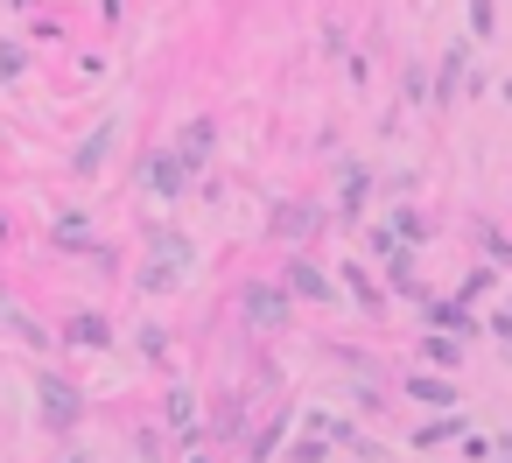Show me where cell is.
<instances>
[{
  "label": "cell",
  "mask_w": 512,
  "mask_h": 463,
  "mask_svg": "<svg viewBox=\"0 0 512 463\" xmlns=\"http://www.w3.org/2000/svg\"><path fill=\"white\" fill-rule=\"evenodd\" d=\"M36 393H43V414H50L57 428H71V421L85 414V407H78V386H64V379H50V372L36 379Z\"/></svg>",
  "instance_id": "obj_2"
},
{
  "label": "cell",
  "mask_w": 512,
  "mask_h": 463,
  "mask_svg": "<svg viewBox=\"0 0 512 463\" xmlns=\"http://www.w3.org/2000/svg\"><path fill=\"white\" fill-rule=\"evenodd\" d=\"M197 463H204V456H197Z\"/></svg>",
  "instance_id": "obj_17"
},
{
  "label": "cell",
  "mask_w": 512,
  "mask_h": 463,
  "mask_svg": "<svg viewBox=\"0 0 512 463\" xmlns=\"http://www.w3.org/2000/svg\"><path fill=\"white\" fill-rule=\"evenodd\" d=\"M288 288H295V295H309V302H330V281H323V274H316L302 253L288 260Z\"/></svg>",
  "instance_id": "obj_6"
},
{
  "label": "cell",
  "mask_w": 512,
  "mask_h": 463,
  "mask_svg": "<svg viewBox=\"0 0 512 463\" xmlns=\"http://www.w3.org/2000/svg\"><path fill=\"white\" fill-rule=\"evenodd\" d=\"M337 183H344V190H337V197H344V211H358V204H365V190H372L358 162H344V169H337Z\"/></svg>",
  "instance_id": "obj_8"
},
{
  "label": "cell",
  "mask_w": 512,
  "mask_h": 463,
  "mask_svg": "<svg viewBox=\"0 0 512 463\" xmlns=\"http://www.w3.org/2000/svg\"><path fill=\"white\" fill-rule=\"evenodd\" d=\"M246 323L281 330V323H288V295H281V288H246Z\"/></svg>",
  "instance_id": "obj_3"
},
{
  "label": "cell",
  "mask_w": 512,
  "mask_h": 463,
  "mask_svg": "<svg viewBox=\"0 0 512 463\" xmlns=\"http://www.w3.org/2000/svg\"><path fill=\"white\" fill-rule=\"evenodd\" d=\"M22 71H29V57H22V50H8V43H0V78H22Z\"/></svg>",
  "instance_id": "obj_13"
},
{
  "label": "cell",
  "mask_w": 512,
  "mask_h": 463,
  "mask_svg": "<svg viewBox=\"0 0 512 463\" xmlns=\"http://www.w3.org/2000/svg\"><path fill=\"white\" fill-rule=\"evenodd\" d=\"M470 29H477V36H491V0H470Z\"/></svg>",
  "instance_id": "obj_15"
},
{
  "label": "cell",
  "mask_w": 512,
  "mask_h": 463,
  "mask_svg": "<svg viewBox=\"0 0 512 463\" xmlns=\"http://www.w3.org/2000/svg\"><path fill=\"white\" fill-rule=\"evenodd\" d=\"M71 463H85V456H71Z\"/></svg>",
  "instance_id": "obj_16"
},
{
  "label": "cell",
  "mask_w": 512,
  "mask_h": 463,
  "mask_svg": "<svg viewBox=\"0 0 512 463\" xmlns=\"http://www.w3.org/2000/svg\"><path fill=\"white\" fill-rule=\"evenodd\" d=\"M64 337H78V344H113V330H106L99 316H71V323H64Z\"/></svg>",
  "instance_id": "obj_9"
},
{
  "label": "cell",
  "mask_w": 512,
  "mask_h": 463,
  "mask_svg": "<svg viewBox=\"0 0 512 463\" xmlns=\"http://www.w3.org/2000/svg\"><path fill=\"white\" fill-rule=\"evenodd\" d=\"M148 190H155V197H183V190H190V169L176 162V148L148 155Z\"/></svg>",
  "instance_id": "obj_1"
},
{
  "label": "cell",
  "mask_w": 512,
  "mask_h": 463,
  "mask_svg": "<svg viewBox=\"0 0 512 463\" xmlns=\"http://www.w3.org/2000/svg\"><path fill=\"white\" fill-rule=\"evenodd\" d=\"M435 323H449V330H470V316H463V302H435Z\"/></svg>",
  "instance_id": "obj_11"
},
{
  "label": "cell",
  "mask_w": 512,
  "mask_h": 463,
  "mask_svg": "<svg viewBox=\"0 0 512 463\" xmlns=\"http://www.w3.org/2000/svg\"><path fill=\"white\" fill-rule=\"evenodd\" d=\"M141 351H148V358H169V337H162V330L148 323V330H141Z\"/></svg>",
  "instance_id": "obj_14"
},
{
  "label": "cell",
  "mask_w": 512,
  "mask_h": 463,
  "mask_svg": "<svg viewBox=\"0 0 512 463\" xmlns=\"http://www.w3.org/2000/svg\"><path fill=\"white\" fill-rule=\"evenodd\" d=\"M316 218H323L316 204H281V211H274V239L288 246V239H302V232H316Z\"/></svg>",
  "instance_id": "obj_5"
},
{
  "label": "cell",
  "mask_w": 512,
  "mask_h": 463,
  "mask_svg": "<svg viewBox=\"0 0 512 463\" xmlns=\"http://www.w3.org/2000/svg\"><path fill=\"white\" fill-rule=\"evenodd\" d=\"M421 351H428V358H435V365H456V358H463V351H456V344H449V337H428V344H421Z\"/></svg>",
  "instance_id": "obj_12"
},
{
  "label": "cell",
  "mask_w": 512,
  "mask_h": 463,
  "mask_svg": "<svg viewBox=\"0 0 512 463\" xmlns=\"http://www.w3.org/2000/svg\"><path fill=\"white\" fill-rule=\"evenodd\" d=\"M344 288H351V295H358V302H365V309H379V295H372V281H365V274H358V267H344Z\"/></svg>",
  "instance_id": "obj_10"
},
{
  "label": "cell",
  "mask_w": 512,
  "mask_h": 463,
  "mask_svg": "<svg viewBox=\"0 0 512 463\" xmlns=\"http://www.w3.org/2000/svg\"><path fill=\"white\" fill-rule=\"evenodd\" d=\"M113 134H120V120H99V127L85 134V148L71 155V169H78V176H99V162H106V148H113Z\"/></svg>",
  "instance_id": "obj_4"
},
{
  "label": "cell",
  "mask_w": 512,
  "mask_h": 463,
  "mask_svg": "<svg viewBox=\"0 0 512 463\" xmlns=\"http://www.w3.org/2000/svg\"><path fill=\"white\" fill-rule=\"evenodd\" d=\"M204 155H211V120H190V127H183V155H176V162H183V169H197Z\"/></svg>",
  "instance_id": "obj_7"
}]
</instances>
